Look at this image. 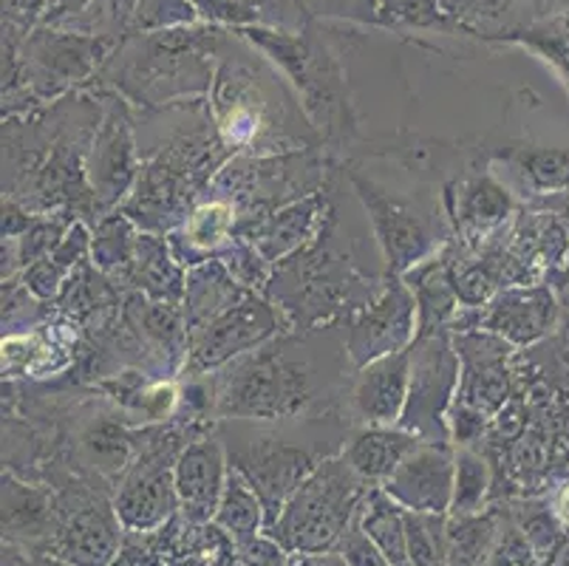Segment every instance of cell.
Segmentation results:
<instances>
[{"label":"cell","instance_id":"cell-47","mask_svg":"<svg viewBox=\"0 0 569 566\" xmlns=\"http://www.w3.org/2000/svg\"><path fill=\"white\" fill-rule=\"evenodd\" d=\"M34 212L26 210L20 201L3 199V238H20L34 225Z\"/></svg>","mask_w":569,"mask_h":566},{"label":"cell","instance_id":"cell-6","mask_svg":"<svg viewBox=\"0 0 569 566\" xmlns=\"http://www.w3.org/2000/svg\"><path fill=\"white\" fill-rule=\"evenodd\" d=\"M338 232V212L329 218L318 241L276 267L267 298L278 306L289 331H312L332 326L349 315L375 278L357 272L355 261L332 244Z\"/></svg>","mask_w":569,"mask_h":566},{"label":"cell","instance_id":"cell-28","mask_svg":"<svg viewBox=\"0 0 569 566\" xmlns=\"http://www.w3.org/2000/svg\"><path fill=\"white\" fill-rule=\"evenodd\" d=\"M496 162L505 165L507 176L530 199L550 201L569 196V148L510 145L496 150Z\"/></svg>","mask_w":569,"mask_h":566},{"label":"cell","instance_id":"cell-27","mask_svg":"<svg viewBox=\"0 0 569 566\" xmlns=\"http://www.w3.org/2000/svg\"><path fill=\"white\" fill-rule=\"evenodd\" d=\"M419 445L422 439L402 425H357L340 454L360 479L382 487Z\"/></svg>","mask_w":569,"mask_h":566},{"label":"cell","instance_id":"cell-44","mask_svg":"<svg viewBox=\"0 0 569 566\" xmlns=\"http://www.w3.org/2000/svg\"><path fill=\"white\" fill-rule=\"evenodd\" d=\"M196 9V14L210 23H224V26H238V29H247V26L258 23V12L241 0H190Z\"/></svg>","mask_w":569,"mask_h":566},{"label":"cell","instance_id":"cell-46","mask_svg":"<svg viewBox=\"0 0 569 566\" xmlns=\"http://www.w3.org/2000/svg\"><path fill=\"white\" fill-rule=\"evenodd\" d=\"M380 12H391V18L400 23L413 26H437L439 23V3L437 0H388Z\"/></svg>","mask_w":569,"mask_h":566},{"label":"cell","instance_id":"cell-1","mask_svg":"<svg viewBox=\"0 0 569 566\" xmlns=\"http://www.w3.org/2000/svg\"><path fill=\"white\" fill-rule=\"evenodd\" d=\"M102 102L57 106L3 119V199H14L34 216L71 210L86 221L97 218L88 185V145L100 122Z\"/></svg>","mask_w":569,"mask_h":566},{"label":"cell","instance_id":"cell-49","mask_svg":"<svg viewBox=\"0 0 569 566\" xmlns=\"http://www.w3.org/2000/svg\"><path fill=\"white\" fill-rule=\"evenodd\" d=\"M552 510H556V518L561 522L563 533H569V485L556 493V498H552Z\"/></svg>","mask_w":569,"mask_h":566},{"label":"cell","instance_id":"cell-38","mask_svg":"<svg viewBox=\"0 0 569 566\" xmlns=\"http://www.w3.org/2000/svg\"><path fill=\"white\" fill-rule=\"evenodd\" d=\"M406 527L411 566H448V516L406 510Z\"/></svg>","mask_w":569,"mask_h":566},{"label":"cell","instance_id":"cell-7","mask_svg":"<svg viewBox=\"0 0 569 566\" xmlns=\"http://www.w3.org/2000/svg\"><path fill=\"white\" fill-rule=\"evenodd\" d=\"M241 38L263 51L287 77L320 145L346 148L357 139V117L346 88V75L335 54L307 34L247 26Z\"/></svg>","mask_w":569,"mask_h":566},{"label":"cell","instance_id":"cell-42","mask_svg":"<svg viewBox=\"0 0 569 566\" xmlns=\"http://www.w3.org/2000/svg\"><path fill=\"white\" fill-rule=\"evenodd\" d=\"M238 566H292V553L272 533H258L250 542L236 544Z\"/></svg>","mask_w":569,"mask_h":566},{"label":"cell","instance_id":"cell-20","mask_svg":"<svg viewBox=\"0 0 569 566\" xmlns=\"http://www.w3.org/2000/svg\"><path fill=\"white\" fill-rule=\"evenodd\" d=\"M561 318V298L552 284L505 287L485 309L473 311V329L499 335L513 349H527L545 340Z\"/></svg>","mask_w":569,"mask_h":566},{"label":"cell","instance_id":"cell-15","mask_svg":"<svg viewBox=\"0 0 569 566\" xmlns=\"http://www.w3.org/2000/svg\"><path fill=\"white\" fill-rule=\"evenodd\" d=\"M283 331H289V326L278 306L267 295L247 292L230 309L221 311L219 318L190 335V349L182 374L188 380H201L207 374H216L230 366L238 357L250 355L258 346L283 335Z\"/></svg>","mask_w":569,"mask_h":566},{"label":"cell","instance_id":"cell-13","mask_svg":"<svg viewBox=\"0 0 569 566\" xmlns=\"http://www.w3.org/2000/svg\"><path fill=\"white\" fill-rule=\"evenodd\" d=\"M117 49V40L108 34H86L74 29H43L32 31L20 46L26 66V88L34 108L60 100L63 93L91 80Z\"/></svg>","mask_w":569,"mask_h":566},{"label":"cell","instance_id":"cell-53","mask_svg":"<svg viewBox=\"0 0 569 566\" xmlns=\"http://www.w3.org/2000/svg\"><path fill=\"white\" fill-rule=\"evenodd\" d=\"M23 566H69V564H63L60 558H51V555H43V558H32L29 564H23Z\"/></svg>","mask_w":569,"mask_h":566},{"label":"cell","instance_id":"cell-50","mask_svg":"<svg viewBox=\"0 0 569 566\" xmlns=\"http://www.w3.org/2000/svg\"><path fill=\"white\" fill-rule=\"evenodd\" d=\"M547 284H552V289L558 292V298H561V304L569 306V258H567V267L561 269V272L552 275Z\"/></svg>","mask_w":569,"mask_h":566},{"label":"cell","instance_id":"cell-40","mask_svg":"<svg viewBox=\"0 0 569 566\" xmlns=\"http://www.w3.org/2000/svg\"><path fill=\"white\" fill-rule=\"evenodd\" d=\"M199 18L190 0H139L137 14L131 20L133 34H151V31L179 29Z\"/></svg>","mask_w":569,"mask_h":566},{"label":"cell","instance_id":"cell-16","mask_svg":"<svg viewBox=\"0 0 569 566\" xmlns=\"http://www.w3.org/2000/svg\"><path fill=\"white\" fill-rule=\"evenodd\" d=\"M411 357V391H408L402 428L417 434L422 443H451L448 411L459 391V355L453 331L419 335L408 349Z\"/></svg>","mask_w":569,"mask_h":566},{"label":"cell","instance_id":"cell-4","mask_svg":"<svg viewBox=\"0 0 569 566\" xmlns=\"http://www.w3.org/2000/svg\"><path fill=\"white\" fill-rule=\"evenodd\" d=\"M230 156L210 113L199 125H182L142 156L137 185L119 210L133 218L139 230L168 238L210 196V185Z\"/></svg>","mask_w":569,"mask_h":566},{"label":"cell","instance_id":"cell-10","mask_svg":"<svg viewBox=\"0 0 569 566\" xmlns=\"http://www.w3.org/2000/svg\"><path fill=\"white\" fill-rule=\"evenodd\" d=\"M329 173L332 165L320 148L278 156L238 153L230 156L216 173L210 196L236 205L241 212V227H247L278 207L329 190Z\"/></svg>","mask_w":569,"mask_h":566},{"label":"cell","instance_id":"cell-22","mask_svg":"<svg viewBox=\"0 0 569 566\" xmlns=\"http://www.w3.org/2000/svg\"><path fill=\"white\" fill-rule=\"evenodd\" d=\"M332 216L335 207L329 201V190H320V193L303 196V199L278 207L269 216L241 227L238 236L256 244L258 252L276 269L307 247H312Z\"/></svg>","mask_w":569,"mask_h":566},{"label":"cell","instance_id":"cell-9","mask_svg":"<svg viewBox=\"0 0 569 566\" xmlns=\"http://www.w3.org/2000/svg\"><path fill=\"white\" fill-rule=\"evenodd\" d=\"M289 423H244V419H219V436L227 448L232 470L244 476L267 507V527L276 522L287 498L329 454L309 448ZM338 456V454H335Z\"/></svg>","mask_w":569,"mask_h":566},{"label":"cell","instance_id":"cell-34","mask_svg":"<svg viewBox=\"0 0 569 566\" xmlns=\"http://www.w3.org/2000/svg\"><path fill=\"white\" fill-rule=\"evenodd\" d=\"M213 524L232 544L250 542V538H256L258 533L267 529V507H263V498L232 467L230 476H227L224 496H221Z\"/></svg>","mask_w":569,"mask_h":566},{"label":"cell","instance_id":"cell-23","mask_svg":"<svg viewBox=\"0 0 569 566\" xmlns=\"http://www.w3.org/2000/svg\"><path fill=\"white\" fill-rule=\"evenodd\" d=\"M227 476H230V459H227L219 430L213 436H201V439L184 445L176 459L173 479L179 510L188 522H213L221 496H224Z\"/></svg>","mask_w":569,"mask_h":566},{"label":"cell","instance_id":"cell-5","mask_svg":"<svg viewBox=\"0 0 569 566\" xmlns=\"http://www.w3.org/2000/svg\"><path fill=\"white\" fill-rule=\"evenodd\" d=\"M221 31L216 29H164L142 34L106 62V86L142 111L182 102L188 97H207L213 86V57L219 54Z\"/></svg>","mask_w":569,"mask_h":566},{"label":"cell","instance_id":"cell-31","mask_svg":"<svg viewBox=\"0 0 569 566\" xmlns=\"http://www.w3.org/2000/svg\"><path fill=\"white\" fill-rule=\"evenodd\" d=\"M184 284H188V269L176 261L168 238L144 230L139 232L137 258H133L128 287L153 300L182 306Z\"/></svg>","mask_w":569,"mask_h":566},{"label":"cell","instance_id":"cell-8","mask_svg":"<svg viewBox=\"0 0 569 566\" xmlns=\"http://www.w3.org/2000/svg\"><path fill=\"white\" fill-rule=\"evenodd\" d=\"M369 490V481L351 470L343 454L329 456L295 487L267 533H272L292 555L335 553L360 516Z\"/></svg>","mask_w":569,"mask_h":566},{"label":"cell","instance_id":"cell-35","mask_svg":"<svg viewBox=\"0 0 569 566\" xmlns=\"http://www.w3.org/2000/svg\"><path fill=\"white\" fill-rule=\"evenodd\" d=\"M54 502L40 487L26 485L9 470L3 474V533L7 536H43Z\"/></svg>","mask_w":569,"mask_h":566},{"label":"cell","instance_id":"cell-3","mask_svg":"<svg viewBox=\"0 0 569 566\" xmlns=\"http://www.w3.org/2000/svg\"><path fill=\"white\" fill-rule=\"evenodd\" d=\"M207 113L232 156H278L323 148L298 97L244 60H221L207 93Z\"/></svg>","mask_w":569,"mask_h":566},{"label":"cell","instance_id":"cell-18","mask_svg":"<svg viewBox=\"0 0 569 566\" xmlns=\"http://www.w3.org/2000/svg\"><path fill=\"white\" fill-rule=\"evenodd\" d=\"M179 454L182 448L176 450L170 445L157 443L148 454L128 465L119 479L117 496H113V510H117L122 527L133 529V533H153L179 510L173 479Z\"/></svg>","mask_w":569,"mask_h":566},{"label":"cell","instance_id":"cell-32","mask_svg":"<svg viewBox=\"0 0 569 566\" xmlns=\"http://www.w3.org/2000/svg\"><path fill=\"white\" fill-rule=\"evenodd\" d=\"M139 232L142 230L137 227V221L122 210L102 216L91 232V267L100 269L117 287L119 284L128 287L133 258H137Z\"/></svg>","mask_w":569,"mask_h":566},{"label":"cell","instance_id":"cell-21","mask_svg":"<svg viewBox=\"0 0 569 566\" xmlns=\"http://www.w3.org/2000/svg\"><path fill=\"white\" fill-rule=\"evenodd\" d=\"M453 476L457 448L451 443H422L397 467L382 490L408 513L448 516L453 502Z\"/></svg>","mask_w":569,"mask_h":566},{"label":"cell","instance_id":"cell-29","mask_svg":"<svg viewBox=\"0 0 569 566\" xmlns=\"http://www.w3.org/2000/svg\"><path fill=\"white\" fill-rule=\"evenodd\" d=\"M402 278H406L413 298H417L419 335H431V331L442 329L451 331L459 318V311H462V304H459V295L457 289H453L448 247H445L439 256L428 258V261H422L419 267H413L411 272H406Z\"/></svg>","mask_w":569,"mask_h":566},{"label":"cell","instance_id":"cell-43","mask_svg":"<svg viewBox=\"0 0 569 566\" xmlns=\"http://www.w3.org/2000/svg\"><path fill=\"white\" fill-rule=\"evenodd\" d=\"M69 278L71 272H66L51 256L43 258V261H34L32 267H26L23 272H20V280L29 287V292H32L34 298L43 300V304L46 300L60 298V292H63L66 280Z\"/></svg>","mask_w":569,"mask_h":566},{"label":"cell","instance_id":"cell-33","mask_svg":"<svg viewBox=\"0 0 569 566\" xmlns=\"http://www.w3.org/2000/svg\"><path fill=\"white\" fill-rule=\"evenodd\" d=\"M369 542L380 549L391 566H411L408 555V527L406 510L397 505L395 498L388 496L382 487H371L366 496L360 516H357Z\"/></svg>","mask_w":569,"mask_h":566},{"label":"cell","instance_id":"cell-39","mask_svg":"<svg viewBox=\"0 0 569 566\" xmlns=\"http://www.w3.org/2000/svg\"><path fill=\"white\" fill-rule=\"evenodd\" d=\"M516 524L519 529L525 533L527 544L532 547L536 553L538 564H545L558 547H561V522L556 518V510H552V502L550 505H541V502H525V505L516 510Z\"/></svg>","mask_w":569,"mask_h":566},{"label":"cell","instance_id":"cell-19","mask_svg":"<svg viewBox=\"0 0 569 566\" xmlns=\"http://www.w3.org/2000/svg\"><path fill=\"white\" fill-rule=\"evenodd\" d=\"M453 346L459 355L457 399L493 419L516 394L513 368H510L516 349L485 329L453 331Z\"/></svg>","mask_w":569,"mask_h":566},{"label":"cell","instance_id":"cell-12","mask_svg":"<svg viewBox=\"0 0 569 566\" xmlns=\"http://www.w3.org/2000/svg\"><path fill=\"white\" fill-rule=\"evenodd\" d=\"M419 335L417 298L402 275L382 272L346 315L343 346L349 368L369 366L380 357L408 351Z\"/></svg>","mask_w":569,"mask_h":566},{"label":"cell","instance_id":"cell-37","mask_svg":"<svg viewBox=\"0 0 569 566\" xmlns=\"http://www.w3.org/2000/svg\"><path fill=\"white\" fill-rule=\"evenodd\" d=\"M499 522L490 513L448 518V566H490Z\"/></svg>","mask_w":569,"mask_h":566},{"label":"cell","instance_id":"cell-2","mask_svg":"<svg viewBox=\"0 0 569 566\" xmlns=\"http://www.w3.org/2000/svg\"><path fill=\"white\" fill-rule=\"evenodd\" d=\"M315 331H283L204 383L216 419L289 423L309 417L329 377L315 360Z\"/></svg>","mask_w":569,"mask_h":566},{"label":"cell","instance_id":"cell-48","mask_svg":"<svg viewBox=\"0 0 569 566\" xmlns=\"http://www.w3.org/2000/svg\"><path fill=\"white\" fill-rule=\"evenodd\" d=\"M292 566H349L340 553H320V555H298Z\"/></svg>","mask_w":569,"mask_h":566},{"label":"cell","instance_id":"cell-36","mask_svg":"<svg viewBox=\"0 0 569 566\" xmlns=\"http://www.w3.org/2000/svg\"><path fill=\"white\" fill-rule=\"evenodd\" d=\"M493 490V465L476 448H457V476L448 518L482 516Z\"/></svg>","mask_w":569,"mask_h":566},{"label":"cell","instance_id":"cell-11","mask_svg":"<svg viewBox=\"0 0 569 566\" xmlns=\"http://www.w3.org/2000/svg\"><path fill=\"white\" fill-rule=\"evenodd\" d=\"M349 181L369 216L388 275L411 272L413 267L439 256L453 241L448 218H439V212L431 207H419L413 199L388 190L357 168L349 170Z\"/></svg>","mask_w":569,"mask_h":566},{"label":"cell","instance_id":"cell-54","mask_svg":"<svg viewBox=\"0 0 569 566\" xmlns=\"http://www.w3.org/2000/svg\"><path fill=\"white\" fill-rule=\"evenodd\" d=\"M241 3H247V7H252V9H261L267 0H241Z\"/></svg>","mask_w":569,"mask_h":566},{"label":"cell","instance_id":"cell-30","mask_svg":"<svg viewBox=\"0 0 569 566\" xmlns=\"http://www.w3.org/2000/svg\"><path fill=\"white\" fill-rule=\"evenodd\" d=\"M250 289H244L230 275L221 258L204 261L199 267L188 269V284H184L182 315L188 324V335H196L201 326H207L221 311L230 309L236 300H241Z\"/></svg>","mask_w":569,"mask_h":566},{"label":"cell","instance_id":"cell-41","mask_svg":"<svg viewBox=\"0 0 569 566\" xmlns=\"http://www.w3.org/2000/svg\"><path fill=\"white\" fill-rule=\"evenodd\" d=\"M43 318V300L29 292L23 280H3V335L12 337L20 329H32Z\"/></svg>","mask_w":569,"mask_h":566},{"label":"cell","instance_id":"cell-26","mask_svg":"<svg viewBox=\"0 0 569 566\" xmlns=\"http://www.w3.org/2000/svg\"><path fill=\"white\" fill-rule=\"evenodd\" d=\"M238 227H241L238 207L219 199V196H207L184 218V225L170 232L168 244L173 249L176 261L190 269L224 256L227 247L238 238Z\"/></svg>","mask_w":569,"mask_h":566},{"label":"cell","instance_id":"cell-24","mask_svg":"<svg viewBox=\"0 0 569 566\" xmlns=\"http://www.w3.org/2000/svg\"><path fill=\"white\" fill-rule=\"evenodd\" d=\"M411 391L408 351L380 357L357 368L349 383V417L355 425H400Z\"/></svg>","mask_w":569,"mask_h":566},{"label":"cell","instance_id":"cell-52","mask_svg":"<svg viewBox=\"0 0 569 566\" xmlns=\"http://www.w3.org/2000/svg\"><path fill=\"white\" fill-rule=\"evenodd\" d=\"M545 566H569V542L561 544V547H558L556 553H552L550 558H547Z\"/></svg>","mask_w":569,"mask_h":566},{"label":"cell","instance_id":"cell-17","mask_svg":"<svg viewBox=\"0 0 569 566\" xmlns=\"http://www.w3.org/2000/svg\"><path fill=\"white\" fill-rule=\"evenodd\" d=\"M442 212L451 225L453 241L476 252L507 230L519 205L499 176L476 170L442 187Z\"/></svg>","mask_w":569,"mask_h":566},{"label":"cell","instance_id":"cell-25","mask_svg":"<svg viewBox=\"0 0 569 566\" xmlns=\"http://www.w3.org/2000/svg\"><path fill=\"white\" fill-rule=\"evenodd\" d=\"M122 522L113 502H88L71 513L54 533V558L69 566H111L119 549Z\"/></svg>","mask_w":569,"mask_h":566},{"label":"cell","instance_id":"cell-14","mask_svg":"<svg viewBox=\"0 0 569 566\" xmlns=\"http://www.w3.org/2000/svg\"><path fill=\"white\" fill-rule=\"evenodd\" d=\"M102 113L88 145L86 176L94 193L97 221L117 212L131 196L142 168V150L137 142V119L131 102L119 93H102Z\"/></svg>","mask_w":569,"mask_h":566},{"label":"cell","instance_id":"cell-51","mask_svg":"<svg viewBox=\"0 0 569 566\" xmlns=\"http://www.w3.org/2000/svg\"><path fill=\"white\" fill-rule=\"evenodd\" d=\"M547 207L556 212L558 221L563 225V230L569 232V196H561V199H550V201H547Z\"/></svg>","mask_w":569,"mask_h":566},{"label":"cell","instance_id":"cell-45","mask_svg":"<svg viewBox=\"0 0 569 566\" xmlns=\"http://www.w3.org/2000/svg\"><path fill=\"white\" fill-rule=\"evenodd\" d=\"M335 553L343 555L346 564L349 566H391L388 564L386 555H382L380 549L369 542V536L363 533L360 522L351 524L349 533H346L343 542L338 544V549H335Z\"/></svg>","mask_w":569,"mask_h":566}]
</instances>
